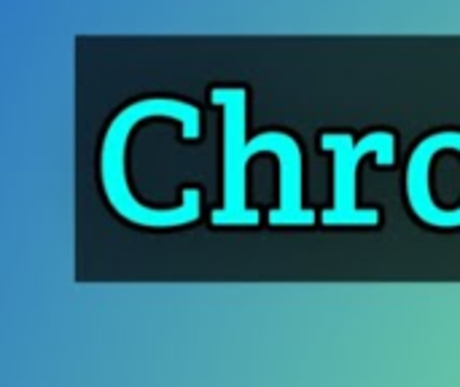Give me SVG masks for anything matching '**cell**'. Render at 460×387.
Returning <instances> with one entry per match:
<instances>
[{
	"mask_svg": "<svg viewBox=\"0 0 460 387\" xmlns=\"http://www.w3.org/2000/svg\"><path fill=\"white\" fill-rule=\"evenodd\" d=\"M210 100L224 108V205L213 213L218 226L259 224V213L245 207V167L256 154L245 143V92L237 86H218Z\"/></svg>",
	"mask_w": 460,
	"mask_h": 387,
	"instance_id": "obj_2",
	"label": "cell"
},
{
	"mask_svg": "<svg viewBox=\"0 0 460 387\" xmlns=\"http://www.w3.org/2000/svg\"><path fill=\"white\" fill-rule=\"evenodd\" d=\"M148 116H172L175 121H181L183 127V137H199V110L178 102V100H140L129 108H124L102 143V186L105 194L111 199V205L116 207L119 215H124L127 221H135L140 226H178V224H189L197 221L199 215V191L197 189H186L183 191V205L175 210H154V207H143L137 199H132L129 189H127V178H124V148H127V137L132 132L135 124H140Z\"/></svg>",
	"mask_w": 460,
	"mask_h": 387,
	"instance_id": "obj_1",
	"label": "cell"
},
{
	"mask_svg": "<svg viewBox=\"0 0 460 387\" xmlns=\"http://www.w3.org/2000/svg\"><path fill=\"white\" fill-rule=\"evenodd\" d=\"M321 145L334 151V205L323 213L329 226H372L377 224V210H361L356 205V170L367 154L377 156V164H394V135L372 132L369 137L353 143L348 135H323Z\"/></svg>",
	"mask_w": 460,
	"mask_h": 387,
	"instance_id": "obj_3",
	"label": "cell"
}]
</instances>
